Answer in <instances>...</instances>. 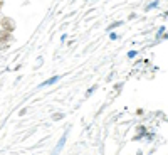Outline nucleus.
Here are the masks:
<instances>
[{
	"mask_svg": "<svg viewBox=\"0 0 168 155\" xmlns=\"http://www.w3.org/2000/svg\"><path fill=\"white\" fill-rule=\"evenodd\" d=\"M2 29H4L5 32H12L13 29H15L13 20L12 19H4V20H2Z\"/></svg>",
	"mask_w": 168,
	"mask_h": 155,
	"instance_id": "nucleus-1",
	"label": "nucleus"
}]
</instances>
